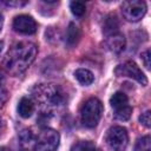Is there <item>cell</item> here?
Segmentation results:
<instances>
[{
  "instance_id": "1",
  "label": "cell",
  "mask_w": 151,
  "mask_h": 151,
  "mask_svg": "<svg viewBox=\"0 0 151 151\" xmlns=\"http://www.w3.org/2000/svg\"><path fill=\"white\" fill-rule=\"evenodd\" d=\"M37 46L29 41H19L14 44L5 58V67L13 74L24 72L34 60Z\"/></svg>"
},
{
  "instance_id": "2",
  "label": "cell",
  "mask_w": 151,
  "mask_h": 151,
  "mask_svg": "<svg viewBox=\"0 0 151 151\" xmlns=\"http://www.w3.org/2000/svg\"><path fill=\"white\" fill-rule=\"evenodd\" d=\"M101 113H103L101 101L97 98L87 99L80 109V118L83 125L88 129L97 126V124L101 118Z\"/></svg>"
},
{
  "instance_id": "3",
  "label": "cell",
  "mask_w": 151,
  "mask_h": 151,
  "mask_svg": "<svg viewBox=\"0 0 151 151\" xmlns=\"http://www.w3.org/2000/svg\"><path fill=\"white\" fill-rule=\"evenodd\" d=\"M34 97L38 101L45 105H60L64 101V93L59 87L52 84L38 85L34 90Z\"/></svg>"
},
{
  "instance_id": "4",
  "label": "cell",
  "mask_w": 151,
  "mask_h": 151,
  "mask_svg": "<svg viewBox=\"0 0 151 151\" xmlns=\"http://www.w3.org/2000/svg\"><path fill=\"white\" fill-rule=\"evenodd\" d=\"M129 143L127 131L123 126H112L106 133V144L111 151H125Z\"/></svg>"
},
{
  "instance_id": "5",
  "label": "cell",
  "mask_w": 151,
  "mask_h": 151,
  "mask_svg": "<svg viewBox=\"0 0 151 151\" xmlns=\"http://www.w3.org/2000/svg\"><path fill=\"white\" fill-rule=\"evenodd\" d=\"M59 133L53 129H44L39 132L37 145L40 151H55L59 146Z\"/></svg>"
},
{
  "instance_id": "6",
  "label": "cell",
  "mask_w": 151,
  "mask_h": 151,
  "mask_svg": "<svg viewBox=\"0 0 151 151\" xmlns=\"http://www.w3.org/2000/svg\"><path fill=\"white\" fill-rule=\"evenodd\" d=\"M122 13L127 21H138L146 13V4L138 0L125 1L122 5Z\"/></svg>"
},
{
  "instance_id": "7",
  "label": "cell",
  "mask_w": 151,
  "mask_h": 151,
  "mask_svg": "<svg viewBox=\"0 0 151 151\" xmlns=\"http://www.w3.org/2000/svg\"><path fill=\"white\" fill-rule=\"evenodd\" d=\"M116 74L117 76H125L134 79L142 85H147V78L146 76L142 72V70L138 67V65L133 61H126L123 65H119L116 68Z\"/></svg>"
},
{
  "instance_id": "8",
  "label": "cell",
  "mask_w": 151,
  "mask_h": 151,
  "mask_svg": "<svg viewBox=\"0 0 151 151\" xmlns=\"http://www.w3.org/2000/svg\"><path fill=\"white\" fill-rule=\"evenodd\" d=\"M13 28L15 32L21 34H33L37 31V22L32 17L21 14L14 18Z\"/></svg>"
},
{
  "instance_id": "9",
  "label": "cell",
  "mask_w": 151,
  "mask_h": 151,
  "mask_svg": "<svg viewBox=\"0 0 151 151\" xmlns=\"http://www.w3.org/2000/svg\"><path fill=\"white\" fill-rule=\"evenodd\" d=\"M37 139L29 130H22L19 134V151H38Z\"/></svg>"
},
{
  "instance_id": "10",
  "label": "cell",
  "mask_w": 151,
  "mask_h": 151,
  "mask_svg": "<svg viewBox=\"0 0 151 151\" xmlns=\"http://www.w3.org/2000/svg\"><path fill=\"white\" fill-rule=\"evenodd\" d=\"M106 47L113 53H120L125 48V38L120 33H114L107 37Z\"/></svg>"
},
{
  "instance_id": "11",
  "label": "cell",
  "mask_w": 151,
  "mask_h": 151,
  "mask_svg": "<svg viewBox=\"0 0 151 151\" xmlns=\"http://www.w3.org/2000/svg\"><path fill=\"white\" fill-rule=\"evenodd\" d=\"M34 112V103L27 98V97H22L18 104V113L20 117L22 118H29L32 116V113Z\"/></svg>"
},
{
  "instance_id": "12",
  "label": "cell",
  "mask_w": 151,
  "mask_h": 151,
  "mask_svg": "<svg viewBox=\"0 0 151 151\" xmlns=\"http://www.w3.org/2000/svg\"><path fill=\"white\" fill-rule=\"evenodd\" d=\"M118 28H119V22L116 15H109L105 19L104 26H103V32L109 37L111 34L118 33Z\"/></svg>"
},
{
  "instance_id": "13",
  "label": "cell",
  "mask_w": 151,
  "mask_h": 151,
  "mask_svg": "<svg viewBox=\"0 0 151 151\" xmlns=\"http://www.w3.org/2000/svg\"><path fill=\"white\" fill-rule=\"evenodd\" d=\"M79 38H80V29L78 28V26L71 22L66 31V44L72 47L79 41Z\"/></svg>"
},
{
  "instance_id": "14",
  "label": "cell",
  "mask_w": 151,
  "mask_h": 151,
  "mask_svg": "<svg viewBox=\"0 0 151 151\" xmlns=\"http://www.w3.org/2000/svg\"><path fill=\"white\" fill-rule=\"evenodd\" d=\"M74 77H76V79H77L80 84H83V85H85V86L91 85V84L93 83V80H94L93 73H92L91 71L86 70V68H79V70H77V71L74 72Z\"/></svg>"
},
{
  "instance_id": "15",
  "label": "cell",
  "mask_w": 151,
  "mask_h": 151,
  "mask_svg": "<svg viewBox=\"0 0 151 151\" xmlns=\"http://www.w3.org/2000/svg\"><path fill=\"white\" fill-rule=\"evenodd\" d=\"M127 103H129L127 96H126L125 93H123V92H116V93L111 97V99H110V104H111V106H112L114 110L120 109V107H123V106H125V105H129Z\"/></svg>"
},
{
  "instance_id": "16",
  "label": "cell",
  "mask_w": 151,
  "mask_h": 151,
  "mask_svg": "<svg viewBox=\"0 0 151 151\" xmlns=\"http://www.w3.org/2000/svg\"><path fill=\"white\" fill-rule=\"evenodd\" d=\"M71 151H101V150L88 140H81L76 143L71 147Z\"/></svg>"
},
{
  "instance_id": "17",
  "label": "cell",
  "mask_w": 151,
  "mask_h": 151,
  "mask_svg": "<svg viewBox=\"0 0 151 151\" xmlns=\"http://www.w3.org/2000/svg\"><path fill=\"white\" fill-rule=\"evenodd\" d=\"M131 113H132V107L130 105H125V106H123L120 109H117L114 111V118L118 119V120L124 122V120L130 119Z\"/></svg>"
},
{
  "instance_id": "18",
  "label": "cell",
  "mask_w": 151,
  "mask_h": 151,
  "mask_svg": "<svg viewBox=\"0 0 151 151\" xmlns=\"http://www.w3.org/2000/svg\"><path fill=\"white\" fill-rule=\"evenodd\" d=\"M134 151H151V139L150 136H144L139 138L136 143Z\"/></svg>"
},
{
  "instance_id": "19",
  "label": "cell",
  "mask_w": 151,
  "mask_h": 151,
  "mask_svg": "<svg viewBox=\"0 0 151 151\" xmlns=\"http://www.w3.org/2000/svg\"><path fill=\"white\" fill-rule=\"evenodd\" d=\"M70 8H71V12L76 15V17H81L84 15L85 11H86V6L84 2H80V1H72L70 4Z\"/></svg>"
},
{
  "instance_id": "20",
  "label": "cell",
  "mask_w": 151,
  "mask_h": 151,
  "mask_svg": "<svg viewBox=\"0 0 151 151\" xmlns=\"http://www.w3.org/2000/svg\"><path fill=\"white\" fill-rule=\"evenodd\" d=\"M139 122H140V124L144 125L145 127H150V126H151V112L147 110V111H145L144 113H142L140 117H139Z\"/></svg>"
},
{
  "instance_id": "21",
  "label": "cell",
  "mask_w": 151,
  "mask_h": 151,
  "mask_svg": "<svg viewBox=\"0 0 151 151\" xmlns=\"http://www.w3.org/2000/svg\"><path fill=\"white\" fill-rule=\"evenodd\" d=\"M140 58H142V60H143V63H144V66L149 70L150 68V51L149 50H146V51H144L142 54H140Z\"/></svg>"
},
{
  "instance_id": "22",
  "label": "cell",
  "mask_w": 151,
  "mask_h": 151,
  "mask_svg": "<svg viewBox=\"0 0 151 151\" xmlns=\"http://www.w3.org/2000/svg\"><path fill=\"white\" fill-rule=\"evenodd\" d=\"M0 80H1V77H0ZM6 99H7V91L4 87V85L0 83V103H5Z\"/></svg>"
},
{
  "instance_id": "23",
  "label": "cell",
  "mask_w": 151,
  "mask_h": 151,
  "mask_svg": "<svg viewBox=\"0 0 151 151\" xmlns=\"http://www.w3.org/2000/svg\"><path fill=\"white\" fill-rule=\"evenodd\" d=\"M5 4L7 5V6H24V5H26L27 2L26 1H5Z\"/></svg>"
},
{
  "instance_id": "24",
  "label": "cell",
  "mask_w": 151,
  "mask_h": 151,
  "mask_svg": "<svg viewBox=\"0 0 151 151\" xmlns=\"http://www.w3.org/2000/svg\"><path fill=\"white\" fill-rule=\"evenodd\" d=\"M2 25H4V17L0 14V31H1V28H2Z\"/></svg>"
},
{
  "instance_id": "25",
  "label": "cell",
  "mask_w": 151,
  "mask_h": 151,
  "mask_svg": "<svg viewBox=\"0 0 151 151\" xmlns=\"http://www.w3.org/2000/svg\"><path fill=\"white\" fill-rule=\"evenodd\" d=\"M2 48H4V41H0V53H1Z\"/></svg>"
},
{
  "instance_id": "26",
  "label": "cell",
  "mask_w": 151,
  "mask_h": 151,
  "mask_svg": "<svg viewBox=\"0 0 151 151\" xmlns=\"http://www.w3.org/2000/svg\"><path fill=\"white\" fill-rule=\"evenodd\" d=\"M0 151H7V150H6L5 147H1V149H0Z\"/></svg>"
},
{
  "instance_id": "27",
  "label": "cell",
  "mask_w": 151,
  "mask_h": 151,
  "mask_svg": "<svg viewBox=\"0 0 151 151\" xmlns=\"http://www.w3.org/2000/svg\"><path fill=\"white\" fill-rule=\"evenodd\" d=\"M0 127H1V118H0Z\"/></svg>"
}]
</instances>
